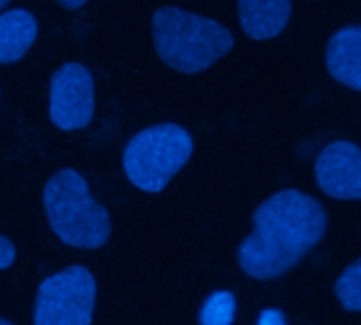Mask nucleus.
Here are the masks:
<instances>
[{"instance_id":"1","label":"nucleus","mask_w":361,"mask_h":325,"mask_svg":"<svg viewBox=\"0 0 361 325\" xmlns=\"http://www.w3.org/2000/svg\"><path fill=\"white\" fill-rule=\"evenodd\" d=\"M328 226L324 207L300 190H279L254 216V233L239 247L241 269L260 281L288 273Z\"/></svg>"},{"instance_id":"2","label":"nucleus","mask_w":361,"mask_h":325,"mask_svg":"<svg viewBox=\"0 0 361 325\" xmlns=\"http://www.w3.org/2000/svg\"><path fill=\"white\" fill-rule=\"evenodd\" d=\"M152 40L159 57L184 74H199L212 68L235 47L233 34L220 21L178 6L154 11Z\"/></svg>"},{"instance_id":"3","label":"nucleus","mask_w":361,"mask_h":325,"mask_svg":"<svg viewBox=\"0 0 361 325\" xmlns=\"http://www.w3.org/2000/svg\"><path fill=\"white\" fill-rule=\"evenodd\" d=\"M53 233L68 245L80 250L102 247L110 237V218L93 199L87 180L74 169L55 173L42 192Z\"/></svg>"},{"instance_id":"4","label":"nucleus","mask_w":361,"mask_h":325,"mask_svg":"<svg viewBox=\"0 0 361 325\" xmlns=\"http://www.w3.org/2000/svg\"><path fill=\"white\" fill-rule=\"evenodd\" d=\"M192 154L190 133L173 123L142 129L123 150V169L144 192L163 190Z\"/></svg>"},{"instance_id":"5","label":"nucleus","mask_w":361,"mask_h":325,"mask_svg":"<svg viewBox=\"0 0 361 325\" xmlns=\"http://www.w3.org/2000/svg\"><path fill=\"white\" fill-rule=\"evenodd\" d=\"M95 294V279L82 266L51 275L38 290L34 325H91Z\"/></svg>"},{"instance_id":"6","label":"nucleus","mask_w":361,"mask_h":325,"mask_svg":"<svg viewBox=\"0 0 361 325\" xmlns=\"http://www.w3.org/2000/svg\"><path fill=\"white\" fill-rule=\"evenodd\" d=\"M95 112V85L91 72L68 61L55 70L49 89V116L61 131H76L91 123Z\"/></svg>"},{"instance_id":"7","label":"nucleus","mask_w":361,"mask_h":325,"mask_svg":"<svg viewBox=\"0 0 361 325\" xmlns=\"http://www.w3.org/2000/svg\"><path fill=\"white\" fill-rule=\"evenodd\" d=\"M315 176L326 195L334 199L357 201L361 195L360 148L347 140L328 144L317 157Z\"/></svg>"},{"instance_id":"8","label":"nucleus","mask_w":361,"mask_h":325,"mask_svg":"<svg viewBox=\"0 0 361 325\" xmlns=\"http://www.w3.org/2000/svg\"><path fill=\"white\" fill-rule=\"evenodd\" d=\"M326 68L341 82L360 91L361 87V30L345 25L330 38L326 47Z\"/></svg>"},{"instance_id":"9","label":"nucleus","mask_w":361,"mask_h":325,"mask_svg":"<svg viewBox=\"0 0 361 325\" xmlns=\"http://www.w3.org/2000/svg\"><path fill=\"white\" fill-rule=\"evenodd\" d=\"M239 23L254 40L279 36L292 17V0H237Z\"/></svg>"},{"instance_id":"10","label":"nucleus","mask_w":361,"mask_h":325,"mask_svg":"<svg viewBox=\"0 0 361 325\" xmlns=\"http://www.w3.org/2000/svg\"><path fill=\"white\" fill-rule=\"evenodd\" d=\"M38 36V21L25 8L0 13V63L21 59Z\"/></svg>"},{"instance_id":"11","label":"nucleus","mask_w":361,"mask_h":325,"mask_svg":"<svg viewBox=\"0 0 361 325\" xmlns=\"http://www.w3.org/2000/svg\"><path fill=\"white\" fill-rule=\"evenodd\" d=\"M235 298L228 292H216L201 311V325H233Z\"/></svg>"},{"instance_id":"12","label":"nucleus","mask_w":361,"mask_h":325,"mask_svg":"<svg viewBox=\"0 0 361 325\" xmlns=\"http://www.w3.org/2000/svg\"><path fill=\"white\" fill-rule=\"evenodd\" d=\"M338 298H341V305L349 311H360L361 307V264L355 262L351 264L343 277L338 279Z\"/></svg>"},{"instance_id":"13","label":"nucleus","mask_w":361,"mask_h":325,"mask_svg":"<svg viewBox=\"0 0 361 325\" xmlns=\"http://www.w3.org/2000/svg\"><path fill=\"white\" fill-rule=\"evenodd\" d=\"M13 260H15V247H13V243L8 239L0 237V271L6 269V266H11Z\"/></svg>"},{"instance_id":"14","label":"nucleus","mask_w":361,"mask_h":325,"mask_svg":"<svg viewBox=\"0 0 361 325\" xmlns=\"http://www.w3.org/2000/svg\"><path fill=\"white\" fill-rule=\"evenodd\" d=\"M258 325H286V317H283L279 311L269 309V311H264V313L260 315V321H258Z\"/></svg>"},{"instance_id":"15","label":"nucleus","mask_w":361,"mask_h":325,"mask_svg":"<svg viewBox=\"0 0 361 325\" xmlns=\"http://www.w3.org/2000/svg\"><path fill=\"white\" fill-rule=\"evenodd\" d=\"M57 2L63 4V6H68V8H80V6L87 4V0H57Z\"/></svg>"},{"instance_id":"16","label":"nucleus","mask_w":361,"mask_h":325,"mask_svg":"<svg viewBox=\"0 0 361 325\" xmlns=\"http://www.w3.org/2000/svg\"><path fill=\"white\" fill-rule=\"evenodd\" d=\"M8 2H11V0H0V11H2V8H4V6L8 4Z\"/></svg>"},{"instance_id":"17","label":"nucleus","mask_w":361,"mask_h":325,"mask_svg":"<svg viewBox=\"0 0 361 325\" xmlns=\"http://www.w3.org/2000/svg\"><path fill=\"white\" fill-rule=\"evenodd\" d=\"M0 325H11V324H6V321H2V319H0Z\"/></svg>"}]
</instances>
